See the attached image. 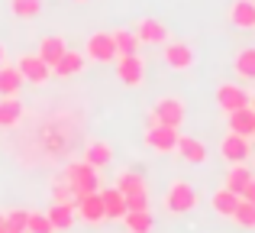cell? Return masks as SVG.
I'll return each instance as SVG.
<instances>
[{
	"mask_svg": "<svg viewBox=\"0 0 255 233\" xmlns=\"http://www.w3.org/2000/svg\"><path fill=\"white\" fill-rule=\"evenodd\" d=\"M65 182H68V188H71V195H75V198L91 195V191H100L97 169L87 165L84 159H81V162H68V165H65Z\"/></svg>",
	"mask_w": 255,
	"mask_h": 233,
	"instance_id": "1",
	"label": "cell"
},
{
	"mask_svg": "<svg viewBox=\"0 0 255 233\" xmlns=\"http://www.w3.org/2000/svg\"><path fill=\"white\" fill-rule=\"evenodd\" d=\"M165 208L171 214H187V211L197 208V191L187 178H174V182L165 188Z\"/></svg>",
	"mask_w": 255,
	"mask_h": 233,
	"instance_id": "2",
	"label": "cell"
},
{
	"mask_svg": "<svg viewBox=\"0 0 255 233\" xmlns=\"http://www.w3.org/2000/svg\"><path fill=\"white\" fill-rule=\"evenodd\" d=\"M184 117H187V110H184L181 97H158L152 114H149V123H162V126H171V130H181Z\"/></svg>",
	"mask_w": 255,
	"mask_h": 233,
	"instance_id": "3",
	"label": "cell"
},
{
	"mask_svg": "<svg viewBox=\"0 0 255 233\" xmlns=\"http://www.w3.org/2000/svg\"><path fill=\"white\" fill-rule=\"evenodd\" d=\"M117 78L126 88H139L145 81V62L142 55H117Z\"/></svg>",
	"mask_w": 255,
	"mask_h": 233,
	"instance_id": "4",
	"label": "cell"
},
{
	"mask_svg": "<svg viewBox=\"0 0 255 233\" xmlns=\"http://www.w3.org/2000/svg\"><path fill=\"white\" fill-rule=\"evenodd\" d=\"M84 58H91V62H113L117 58V45H113L110 32H91L84 42Z\"/></svg>",
	"mask_w": 255,
	"mask_h": 233,
	"instance_id": "5",
	"label": "cell"
},
{
	"mask_svg": "<svg viewBox=\"0 0 255 233\" xmlns=\"http://www.w3.org/2000/svg\"><path fill=\"white\" fill-rule=\"evenodd\" d=\"M220 156L226 159V165H239L252 156V146H249V136H239V133H226L220 139Z\"/></svg>",
	"mask_w": 255,
	"mask_h": 233,
	"instance_id": "6",
	"label": "cell"
},
{
	"mask_svg": "<svg viewBox=\"0 0 255 233\" xmlns=\"http://www.w3.org/2000/svg\"><path fill=\"white\" fill-rule=\"evenodd\" d=\"M145 146L155 152H174V146H178V130H171V126H162V123H149V130H145Z\"/></svg>",
	"mask_w": 255,
	"mask_h": 233,
	"instance_id": "7",
	"label": "cell"
},
{
	"mask_svg": "<svg viewBox=\"0 0 255 233\" xmlns=\"http://www.w3.org/2000/svg\"><path fill=\"white\" fill-rule=\"evenodd\" d=\"M16 71L23 75V81H29V84H45L52 78V68L39 55H19Z\"/></svg>",
	"mask_w": 255,
	"mask_h": 233,
	"instance_id": "8",
	"label": "cell"
},
{
	"mask_svg": "<svg viewBox=\"0 0 255 233\" xmlns=\"http://www.w3.org/2000/svg\"><path fill=\"white\" fill-rule=\"evenodd\" d=\"M75 214L81 217L84 224H100V221H107L104 201H100V191H91V195L75 198Z\"/></svg>",
	"mask_w": 255,
	"mask_h": 233,
	"instance_id": "9",
	"label": "cell"
},
{
	"mask_svg": "<svg viewBox=\"0 0 255 233\" xmlns=\"http://www.w3.org/2000/svg\"><path fill=\"white\" fill-rule=\"evenodd\" d=\"M217 104H220V110L223 114H233V110H239V107H249V94H246L239 84H220L217 88Z\"/></svg>",
	"mask_w": 255,
	"mask_h": 233,
	"instance_id": "10",
	"label": "cell"
},
{
	"mask_svg": "<svg viewBox=\"0 0 255 233\" xmlns=\"http://www.w3.org/2000/svg\"><path fill=\"white\" fill-rule=\"evenodd\" d=\"M178 156L184 159L187 165H204L207 159H210V152H207V146L200 143V139H194V136H184V133H178Z\"/></svg>",
	"mask_w": 255,
	"mask_h": 233,
	"instance_id": "11",
	"label": "cell"
},
{
	"mask_svg": "<svg viewBox=\"0 0 255 233\" xmlns=\"http://www.w3.org/2000/svg\"><path fill=\"white\" fill-rule=\"evenodd\" d=\"M165 65L174 71H187L194 65V49L187 42H165Z\"/></svg>",
	"mask_w": 255,
	"mask_h": 233,
	"instance_id": "12",
	"label": "cell"
},
{
	"mask_svg": "<svg viewBox=\"0 0 255 233\" xmlns=\"http://www.w3.org/2000/svg\"><path fill=\"white\" fill-rule=\"evenodd\" d=\"M113 188H117L123 198H129V195H145L149 185H145V178L139 175V172L123 169V172H117V178H113Z\"/></svg>",
	"mask_w": 255,
	"mask_h": 233,
	"instance_id": "13",
	"label": "cell"
},
{
	"mask_svg": "<svg viewBox=\"0 0 255 233\" xmlns=\"http://www.w3.org/2000/svg\"><path fill=\"white\" fill-rule=\"evenodd\" d=\"M136 36L139 42H149V45H165L168 42V26L162 23V19H142V23L136 26Z\"/></svg>",
	"mask_w": 255,
	"mask_h": 233,
	"instance_id": "14",
	"label": "cell"
},
{
	"mask_svg": "<svg viewBox=\"0 0 255 233\" xmlns=\"http://www.w3.org/2000/svg\"><path fill=\"white\" fill-rule=\"evenodd\" d=\"M84 162L94 165V169H107V165L113 162V146L104 143V139H91V143L84 146Z\"/></svg>",
	"mask_w": 255,
	"mask_h": 233,
	"instance_id": "15",
	"label": "cell"
},
{
	"mask_svg": "<svg viewBox=\"0 0 255 233\" xmlns=\"http://www.w3.org/2000/svg\"><path fill=\"white\" fill-rule=\"evenodd\" d=\"M226 123H230V133H239V136H249L255 133V110L252 107H239L233 114H226Z\"/></svg>",
	"mask_w": 255,
	"mask_h": 233,
	"instance_id": "16",
	"label": "cell"
},
{
	"mask_svg": "<svg viewBox=\"0 0 255 233\" xmlns=\"http://www.w3.org/2000/svg\"><path fill=\"white\" fill-rule=\"evenodd\" d=\"M230 23L236 29H255V0H236L230 6Z\"/></svg>",
	"mask_w": 255,
	"mask_h": 233,
	"instance_id": "17",
	"label": "cell"
},
{
	"mask_svg": "<svg viewBox=\"0 0 255 233\" xmlns=\"http://www.w3.org/2000/svg\"><path fill=\"white\" fill-rule=\"evenodd\" d=\"M100 201H104V214H107V221H123V214H126V198L120 195L117 188H100Z\"/></svg>",
	"mask_w": 255,
	"mask_h": 233,
	"instance_id": "18",
	"label": "cell"
},
{
	"mask_svg": "<svg viewBox=\"0 0 255 233\" xmlns=\"http://www.w3.org/2000/svg\"><path fill=\"white\" fill-rule=\"evenodd\" d=\"M65 52H68V45H65V39H62V36H45L42 42H39V52H36V55L42 58L49 68H55L58 58H62Z\"/></svg>",
	"mask_w": 255,
	"mask_h": 233,
	"instance_id": "19",
	"label": "cell"
},
{
	"mask_svg": "<svg viewBox=\"0 0 255 233\" xmlns=\"http://www.w3.org/2000/svg\"><path fill=\"white\" fill-rule=\"evenodd\" d=\"M55 230H71L75 227V201H55L45 214Z\"/></svg>",
	"mask_w": 255,
	"mask_h": 233,
	"instance_id": "20",
	"label": "cell"
},
{
	"mask_svg": "<svg viewBox=\"0 0 255 233\" xmlns=\"http://www.w3.org/2000/svg\"><path fill=\"white\" fill-rule=\"evenodd\" d=\"M236 204H239V195H236V191H230V188H217L210 195V208H213V214H217V217H233Z\"/></svg>",
	"mask_w": 255,
	"mask_h": 233,
	"instance_id": "21",
	"label": "cell"
},
{
	"mask_svg": "<svg viewBox=\"0 0 255 233\" xmlns=\"http://www.w3.org/2000/svg\"><path fill=\"white\" fill-rule=\"evenodd\" d=\"M81 71H84V55L68 49L62 58H58V65L52 68V75L55 78H75V75H81Z\"/></svg>",
	"mask_w": 255,
	"mask_h": 233,
	"instance_id": "22",
	"label": "cell"
},
{
	"mask_svg": "<svg viewBox=\"0 0 255 233\" xmlns=\"http://www.w3.org/2000/svg\"><path fill=\"white\" fill-rule=\"evenodd\" d=\"M233 68H236V75L243 78V81H255V45H246V49L236 52Z\"/></svg>",
	"mask_w": 255,
	"mask_h": 233,
	"instance_id": "23",
	"label": "cell"
},
{
	"mask_svg": "<svg viewBox=\"0 0 255 233\" xmlns=\"http://www.w3.org/2000/svg\"><path fill=\"white\" fill-rule=\"evenodd\" d=\"M113 45H117V55H139V36L136 29H113Z\"/></svg>",
	"mask_w": 255,
	"mask_h": 233,
	"instance_id": "24",
	"label": "cell"
},
{
	"mask_svg": "<svg viewBox=\"0 0 255 233\" xmlns=\"http://www.w3.org/2000/svg\"><path fill=\"white\" fill-rule=\"evenodd\" d=\"M252 178V169L246 162H239V165H230V169H226V175H223V188H230V191H243L246 188V182H249Z\"/></svg>",
	"mask_w": 255,
	"mask_h": 233,
	"instance_id": "25",
	"label": "cell"
},
{
	"mask_svg": "<svg viewBox=\"0 0 255 233\" xmlns=\"http://www.w3.org/2000/svg\"><path fill=\"white\" fill-rule=\"evenodd\" d=\"M23 88V75L10 65H0V97H16Z\"/></svg>",
	"mask_w": 255,
	"mask_h": 233,
	"instance_id": "26",
	"label": "cell"
},
{
	"mask_svg": "<svg viewBox=\"0 0 255 233\" xmlns=\"http://www.w3.org/2000/svg\"><path fill=\"white\" fill-rule=\"evenodd\" d=\"M23 117V101L19 97H0V126H16Z\"/></svg>",
	"mask_w": 255,
	"mask_h": 233,
	"instance_id": "27",
	"label": "cell"
},
{
	"mask_svg": "<svg viewBox=\"0 0 255 233\" xmlns=\"http://www.w3.org/2000/svg\"><path fill=\"white\" fill-rule=\"evenodd\" d=\"M123 224H126L129 233H149L152 224H155V217H152V211H126Z\"/></svg>",
	"mask_w": 255,
	"mask_h": 233,
	"instance_id": "28",
	"label": "cell"
},
{
	"mask_svg": "<svg viewBox=\"0 0 255 233\" xmlns=\"http://www.w3.org/2000/svg\"><path fill=\"white\" fill-rule=\"evenodd\" d=\"M230 221H236L239 227H246V230H255V204L239 198V204H236V211H233Z\"/></svg>",
	"mask_w": 255,
	"mask_h": 233,
	"instance_id": "29",
	"label": "cell"
},
{
	"mask_svg": "<svg viewBox=\"0 0 255 233\" xmlns=\"http://www.w3.org/2000/svg\"><path fill=\"white\" fill-rule=\"evenodd\" d=\"M10 10L19 19H32L42 13V0H10Z\"/></svg>",
	"mask_w": 255,
	"mask_h": 233,
	"instance_id": "30",
	"label": "cell"
},
{
	"mask_svg": "<svg viewBox=\"0 0 255 233\" xmlns=\"http://www.w3.org/2000/svg\"><path fill=\"white\" fill-rule=\"evenodd\" d=\"M26 221H29V211H23V208L3 214V224H6V230H10V233H26Z\"/></svg>",
	"mask_w": 255,
	"mask_h": 233,
	"instance_id": "31",
	"label": "cell"
},
{
	"mask_svg": "<svg viewBox=\"0 0 255 233\" xmlns=\"http://www.w3.org/2000/svg\"><path fill=\"white\" fill-rule=\"evenodd\" d=\"M26 233H55V227H52V221L45 214H29V221H26Z\"/></svg>",
	"mask_w": 255,
	"mask_h": 233,
	"instance_id": "32",
	"label": "cell"
},
{
	"mask_svg": "<svg viewBox=\"0 0 255 233\" xmlns=\"http://www.w3.org/2000/svg\"><path fill=\"white\" fill-rule=\"evenodd\" d=\"M126 211H149V191L145 195H129L126 198Z\"/></svg>",
	"mask_w": 255,
	"mask_h": 233,
	"instance_id": "33",
	"label": "cell"
},
{
	"mask_svg": "<svg viewBox=\"0 0 255 233\" xmlns=\"http://www.w3.org/2000/svg\"><path fill=\"white\" fill-rule=\"evenodd\" d=\"M239 198H243V201H252V204H255V175L249 178V182H246V188L239 191Z\"/></svg>",
	"mask_w": 255,
	"mask_h": 233,
	"instance_id": "34",
	"label": "cell"
},
{
	"mask_svg": "<svg viewBox=\"0 0 255 233\" xmlns=\"http://www.w3.org/2000/svg\"><path fill=\"white\" fill-rule=\"evenodd\" d=\"M3 58H6V49H3V45H0V65H3Z\"/></svg>",
	"mask_w": 255,
	"mask_h": 233,
	"instance_id": "35",
	"label": "cell"
},
{
	"mask_svg": "<svg viewBox=\"0 0 255 233\" xmlns=\"http://www.w3.org/2000/svg\"><path fill=\"white\" fill-rule=\"evenodd\" d=\"M249 107H252V110H255V97H249Z\"/></svg>",
	"mask_w": 255,
	"mask_h": 233,
	"instance_id": "36",
	"label": "cell"
},
{
	"mask_svg": "<svg viewBox=\"0 0 255 233\" xmlns=\"http://www.w3.org/2000/svg\"><path fill=\"white\" fill-rule=\"evenodd\" d=\"M3 227H6V224H3V214H0V230H3Z\"/></svg>",
	"mask_w": 255,
	"mask_h": 233,
	"instance_id": "37",
	"label": "cell"
},
{
	"mask_svg": "<svg viewBox=\"0 0 255 233\" xmlns=\"http://www.w3.org/2000/svg\"><path fill=\"white\" fill-rule=\"evenodd\" d=\"M75 3H84V0H75Z\"/></svg>",
	"mask_w": 255,
	"mask_h": 233,
	"instance_id": "38",
	"label": "cell"
},
{
	"mask_svg": "<svg viewBox=\"0 0 255 233\" xmlns=\"http://www.w3.org/2000/svg\"><path fill=\"white\" fill-rule=\"evenodd\" d=\"M252 139H255V133H252Z\"/></svg>",
	"mask_w": 255,
	"mask_h": 233,
	"instance_id": "39",
	"label": "cell"
},
{
	"mask_svg": "<svg viewBox=\"0 0 255 233\" xmlns=\"http://www.w3.org/2000/svg\"><path fill=\"white\" fill-rule=\"evenodd\" d=\"M126 233H129V230H126Z\"/></svg>",
	"mask_w": 255,
	"mask_h": 233,
	"instance_id": "40",
	"label": "cell"
}]
</instances>
